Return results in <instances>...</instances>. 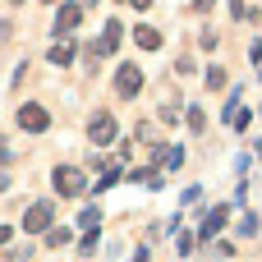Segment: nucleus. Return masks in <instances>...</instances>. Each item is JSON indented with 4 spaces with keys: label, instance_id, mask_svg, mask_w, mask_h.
I'll return each mask as SVG.
<instances>
[{
    "label": "nucleus",
    "instance_id": "nucleus-1",
    "mask_svg": "<svg viewBox=\"0 0 262 262\" xmlns=\"http://www.w3.org/2000/svg\"><path fill=\"white\" fill-rule=\"evenodd\" d=\"M51 184H55L60 198H78V193L88 189V175H83L78 166H55V170H51Z\"/></svg>",
    "mask_w": 262,
    "mask_h": 262
},
{
    "label": "nucleus",
    "instance_id": "nucleus-2",
    "mask_svg": "<svg viewBox=\"0 0 262 262\" xmlns=\"http://www.w3.org/2000/svg\"><path fill=\"white\" fill-rule=\"evenodd\" d=\"M88 138H92L97 147H111V143L120 138V124H115V115H111V111H97V115L88 120Z\"/></svg>",
    "mask_w": 262,
    "mask_h": 262
},
{
    "label": "nucleus",
    "instance_id": "nucleus-3",
    "mask_svg": "<svg viewBox=\"0 0 262 262\" xmlns=\"http://www.w3.org/2000/svg\"><path fill=\"white\" fill-rule=\"evenodd\" d=\"M120 37H124V23H120V18H111V23L101 28V37L88 46V60H97V55H115V51H120Z\"/></svg>",
    "mask_w": 262,
    "mask_h": 262
},
{
    "label": "nucleus",
    "instance_id": "nucleus-4",
    "mask_svg": "<svg viewBox=\"0 0 262 262\" xmlns=\"http://www.w3.org/2000/svg\"><path fill=\"white\" fill-rule=\"evenodd\" d=\"M83 14H88V9H83V0H64V5L55 9V28H51V32H55V37H69V32L83 23Z\"/></svg>",
    "mask_w": 262,
    "mask_h": 262
},
{
    "label": "nucleus",
    "instance_id": "nucleus-5",
    "mask_svg": "<svg viewBox=\"0 0 262 262\" xmlns=\"http://www.w3.org/2000/svg\"><path fill=\"white\" fill-rule=\"evenodd\" d=\"M115 92H120L124 101L138 97V92H143V69H138V64H120V69H115Z\"/></svg>",
    "mask_w": 262,
    "mask_h": 262
},
{
    "label": "nucleus",
    "instance_id": "nucleus-6",
    "mask_svg": "<svg viewBox=\"0 0 262 262\" xmlns=\"http://www.w3.org/2000/svg\"><path fill=\"white\" fill-rule=\"evenodd\" d=\"M51 221H55V207H51V203H32V207L23 212V230H28V235L51 230Z\"/></svg>",
    "mask_w": 262,
    "mask_h": 262
},
{
    "label": "nucleus",
    "instance_id": "nucleus-7",
    "mask_svg": "<svg viewBox=\"0 0 262 262\" xmlns=\"http://www.w3.org/2000/svg\"><path fill=\"white\" fill-rule=\"evenodd\" d=\"M51 124V115H46V106H37V101H28V106H18V129H28V134H41Z\"/></svg>",
    "mask_w": 262,
    "mask_h": 262
},
{
    "label": "nucleus",
    "instance_id": "nucleus-8",
    "mask_svg": "<svg viewBox=\"0 0 262 262\" xmlns=\"http://www.w3.org/2000/svg\"><path fill=\"white\" fill-rule=\"evenodd\" d=\"M226 216H230V207H212V212H207V221H203V230H198L193 239H212V235L226 226Z\"/></svg>",
    "mask_w": 262,
    "mask_h": 262
},
{
    "label": "nucleus",
    "instance_id": "nucleus-9",
    "mask_svg": "<svg viewBox=\"0 0 262 262\" xmlns=\"http://www.w3.org/2000/svg\"><path fill=\"white\" fill-rule=\"evenodd\" d=\"M134 41H138L143 51H157V46H161V32H157L152 23H138V28H134Z\"/></svg>",
    "mask_w": 262,
    "mask_h": 262
},
{
    "label": "nucleus",
    "instance_id": "nucleus-10",
    "mask_svg": "<svg viewBox=\"0 0 262 262\" xmlns=\"http://www.w3.org/2000/svg\"><path fill=\"white\" fill-rule=\"evenodd\" d=\"M74 51H78V46H74L69 37H60V41L51 46V64H69V60H74Z\"/></svg>",
    "mask_w": 262,
    "mask_h": 262
},
{
    "label": "nucleus",
    "instance_id": "nucleus-11",
    "mask_svg": "<svg viewBox=\"0 0 262 262\" xmlns=\"http://www.w3.org/2000/svg\"><path fill=\"white\" fill-rule=\"evenodd\" d=\"M97 221H101V207H83V212H78V226H83V230H97Z\"/></svg>",
    "mask_w": 262,
    "mask_h": 262
},
{
    "label": "nucleus",
    "instance_id": "nucleus-12",
    "mask_svg": "<svg viewBox=\"0 0 262 262\" xmlns=\"http://www.w3.org/2000/svg\"><path fill=\"white\" fill-rule=\"evenodd\" d=\"M161 161H166V170H175V166L184 161V147H166V152H161Z\"/></svg>",
    "mask_w": 262,
    "mask_h": 262
},
{
    "label": "nucleus",
    "instance_id": "nucleus-13",
    "mask_svg": "<svg viewBox=\"0 0 262 262\" xmlns=\"http://www.w3.org/2000/svg\"><path fill=\"white\" fill-rule=\"evenodd\" d=\"M207 88H226V69H221V64L207 69Z\"/></svg>",
    "mask_w": 262,
    "mask_h": 262
},
{
    "label": "nucleus",
    "instance_id": "nucleus-14",
    "mask_svg": "<svg viewBox=\"0 0 262 262\" xmlns=\"http://www.w3.org/2000/svg\"><path fill=\"white\" fill-rule=\"evenodd\" d=\"M46 244H51V249H60V244H69V230H55V226H51V230H46Z\"/></svg>",
    "mask_w": 262,
    "mask_h": 262
},
{
    "label": "nucleus",
    "instance_id": "nucleus-15",
    "mask_svg": "<svg viewBox=\"0 0 262 262\" xmlns=\"http://www.w3.org/2000/svg\"><path fill=\"white\" fill-rule=\"evenodd\" d=\"M78 253H97V230H83V239H78Z\"/></svg>",
    "mask_w": 262,
    "mask_h": 262
},
{
    "label": "nucleus",
    "instance_id": "nucleus-16",
    "mask_svg": "<svg viewBox=\"0 0 262 262\" xmlns=\"http://www.w3.org/2000/svg\"><path fill=\"white\" fill-rule=\"evenodd\" d=\"M203 124H207V120H203V111H198V106H189V129H193V134H203Z\"/></svg>",
    "mask_w": 262,
    "mask_h": 262
},
{
    "label": "nucleus",
    "instance_id": "nucleus-17",
    "mask_svg": "<svg viewBox=\"0 0 262 262\" xmlns=\"http://www.w3.org/2000/svg\"><path fill=\"white\" fill-rule=\"evenodd\" d=\"M230 14H235V18H244V0H230Z\"/></svg>",
    "mask_w": 262,
    "mask_h": 262
},
{
    "label": "nucleus",
    "instance_id": "nucleus-18",
    "mask_svg": "<svg viewBox=\"0 0 262 262\" xmlns=\"http://www.w3.org/2000/svg\"><path fill=\"white\" fill-rule=\"evenodd\" d=\"M212 5H216V0H193V9H198V14H207Z\"/></svg>",
    "mask_w": 262,
    "mask_h": 262
},
{
    "label": "nucleus",
    "instance_id": "nucleus-19",
    "mask_svg": "<svg viewBox=\"0 0 262 262\" xmlns=\"http://www.w3.org/2000/svg\"><path fill=\"white\" fill-rule=\"evenodd\" d=\"M0 166H9V143L0 138Z\"/></svg>",
    "mask_w": 262,
    "mask_h": 262
},
{
    "label": "nucleus",
    "instance_id": "nucleus-20",
    "mask_svg": "<svg viewBox=\"0 0 262 262\" xmlns=\"http://www.w3.org/2000/svg\"><path fill=\"white\" fill-rule=\"evenodd\" d=\"M9 235H14V230H9V226H0V244H9Z\"/></svg>",
    "mask_w": 262,
    "mask_h": 262
},
{
    "label": "nucleus",
    "instance_id": "nucleus-21",
    "mask_svg": "<svg viewBox=\"0 0 262 262\" xmlns=\"http://www.w3.org/2000/svg\"><path fill=\"white\" fill-rule=\"evenodd\" d=\"M5 37H9V23H5V18H0V41H5Z\"/></svg>",
    "mask_w": 262,
    "mask_h": 262
},
{
    "label": "nucleus",
    "instance_id": "nucleus-22",
    "mask_svg": "<svg viewBox=\"0 0 262 262\" xmlns=\"http://www.w3.org/2000/svg\"><path fill=\"white\" fill-rule=\"evenodd\" d=\"M129 5H134V9H147V5H152V0H129Z\"/></svg>",
    "mask_w": 262,
    "mask_h": 262
},
{
    "label": "nucleus",
    "instance_id": "nucleus-23",
    "mask_svg": "<svg viewBox=\"0 0 262 262\" xmlns=\"http://www.w3.org/2000/svg\"><path fill=\"white\" fill-rule=\"evenodd\" d=\"M5 189H9V175H0V193H5Z\"/></svg>",
    "mask_w": 262,
    "mask_h": 262
},
{
    "label": "nucleus",
    "instance_id": "nucleus-24",
    "mask_svg": "<svg viewBox=\"0 0 262 262\" xmlns=\"http://www.w3.org/2000/svg\"><path fill=\"white\" fill-rule=\"evenodd\" d=\"M92 5H97V0H83V9H92Z\"/></svg>",
    "mask_w": 262,
    "mask_h": 262
},
{
    "label": "nucleus",
    "instance_id": "nucleus-25",
    "mask_svg": "<svg viewBox=\"0 0 262 262\" xmlns=\"http://www.w3.org/2000/svg\"><path fill=\"white\" fill-rule=\"evenodd\" d=\"M9 5H23V0H9Z\"/></svg>",
    "mask_w": 262,
    "mask_h": 262
},
{
    "label": "nucleus",
    "instance_id": "nucleus-26",
    "mask_svg": "<svg viewBox=\"0 0 262 262\" xmlns=\"http://www.w3.org/2000/svg\"><path fill=\"white\" fill-rule=\"evenodd\" d=\"M46 5H60V0H46Z\"/></svg>",
    "mask_w": 262,
    "mask_h": 262
}]
</instances>
